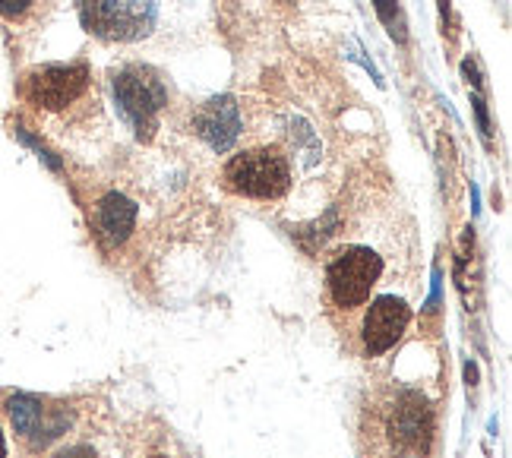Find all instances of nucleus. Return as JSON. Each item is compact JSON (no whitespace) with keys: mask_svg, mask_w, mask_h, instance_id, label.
Returning a JSON list of instances; mask_svg holds the SVG:
<instances>
[{"mask_svg":"<svg viewBox=\"0 0 512 458\" xmlns=\"http://www.w3.org/2000/svg\"><path fill=\"white\" fill-rule=\"evenodd\" d=\"M159 0H80V23L102 42H140L155 29Z\"/></svg>","mask_w":512,"mask_h":458,"instance_id":"f257e3e1","label":"nucleus"},{"mask_svg":"<svg viewBox=\"0 0 512 458\" xmlns=\"http://www.w3.org/2000/svg\"><path fill=\"white\" fill-rule=\"evenodd\" d=\"M114 102L121 108L124 121L133 127V133L140 139H152L159 114L168 105V89L162 83V76L149 67H124L121 73H114Z\"/></svg>","mask_w":512,"mask_h":458,"instance_id":"f03ea898","label":"nucleus"},{"mask_svg":"<svg viewBox=\"0 0 512 458\" xmlns=\"http://www.w3.org/2000/svg\"><path fill=\"white\" fill-rule=\"evenodd\" d=\"M225 184L250 199H279L291 187L288 158L279 149H250L234 155L225 168Z\"/></svg>","mask_w":512,"mask_h":458,"instance_id":"7ed1b4c3","label":"nucleus"},{"mask_svg":"<svg viewBox=\"0 0 512 458\" xmlns=\"http://www.w3.org/2000/svg\"><path fill=\"white\" fill-rule=\"evenodd\" d=\"M383 272L380 256L367 247H348L329 263V291L339 307H358L370 297V288L377 285Z\"/></svg>","mask_w":512,"mask_h":458,"instance_id":"20e7f679","label":"nucleus"},{"mask_svg":"<svg viewBox=\"0 0 512 458\" xmlns=\"http://www.w3.org/2000/svg\"><path fill=\"white\" fill-rule=\"evenodd\" d=\"M89 86V67L86 64H48L35 67L23 79V95L35 108L61 111L73 105Z\"/></svg>","mask_w":512,"mask_h":458,"instance_id":"39448f33","label":"nucleus"},{"mask_svg":"<svg viewBox=\"0 0 512 458\" xmlns=\"http://www.w3.org/2000/svg\"><path fill=\"white\" fill-rule=\"evenodd\" d=\"M10 421L16 433L32 449H45L51 446L57 436H64L67 427L73 424V414L64 405H48L45 398L38 395H13L10 398Z\"/></svg>","mask_w":512,"mask_h":458,"instance_id":"423d86ee","label":"nucleus"},{"mask_svg":"<svg viewBox=\"0 0 512 458\" xmlns=\"http://www.w3.org/2000/svg\"><path fill=\"white\" fill-rule=\"evenodd\" d=\"M430 433H433V417L430 408L421 395L415 392H405L396 405V414L389 421V436L402 452H427L430 446Z\"/></svg>","mask_w":512,"mask_h":458,"instance_id":"0eeeda50","label":"nucleus"},{"mask_svg":"<svg viewBox=\"0 0 512 458\" xmlns=\"http://www.w3.org/2000/svg\"><path fill=\"white\" fill-rule=\"evenodd\" d=\"M193 130L200 139L215 149L228 152L234 146V139L241 136V108L231 95L209 98V102L193 114Z\"/></svg>","mask_w":512,"mask_h":458,"instance_id":"6e6552de","label":"nucleus"},{"mask_svg":"<svg viewBox=\"0 0 512 458\" xmlns=\"http://www.w3.org/2000/svg\"><path fill=\"white\" fill-rule=\"evenodd\" d=\"M411 320V313L405 307V301L399 297H380L373 301L367 310V320H364V345L370 354H383L392 345L399 342L405 326Z\"/></svg>","mask_w":512,"mask_h":458,"instance_id":"1a4fd4ad","label":"nucleus"},{"mask_svg":"<svg viewBox=\"0 0 512 458\" xmlns=\"http://www.w3.org/2000/svg\"><path fill=\"white\" fill-rule=\"evenodd\" d=\"M136 225V203L124 193H108L98 203V234L108 247L124 244Z\"/></svg>","mask_w":512,"mask_h":458,"instance_id":"9d476101","label":"nucleus"},{"mask_svg":"<svg viewBox=\"0 0 512 458\" xmlns=\"http://www.w3.org/2000/svg\"><path fill=\"white\" fill-rule=\"evenodd\" d=\"M377 13L383 16V23L389 26L392 35H399V42L405 38V19L396 7V0H377Z\"/></svg>","mask_w":512,"mask_h":458,"instance_id":"9b49d317","label":"nucleus"},{"mask_svg":"<svg viewBox=\"0 0 512 458\" xmlns=\"http://www.w3.org/2000/svg\"><path fill=\"white\" fill-rule=\"evenodd\" d=\"M32 7V0H0V16H19Z\"/></svg>","mask_w":512,"mask_h":458,"instance_id":"f8f14e48","label":"nucleus"},{"mask_svg":"<svg viewBox=\"0 0 512 458\" xmlns=\"http://www.w3.org/2000/svg\"><path fill=\"white\" fill-rule=\"evenodd\" d=\"M54 458H95V452L89 446H73V449H64L61 455H54Z\"/></svg>","mask_w":512,"mask_h":458,"instance_id":"ddd939ff","label":"nucleus"},{"mask_svg":"<svg viewBox=\"0 0 512 458\" xmlns=\"http://www.w3.org/2000/svg\"><path fill=\"white\" fill-rule=\"evenodd\" d=\"M0 458H7V446H4V433H0Z\"/></svg>","mask_w":512,"mask_h":458,"instance_id":"4468645a","label":"nucleus"},{"mask_svg":"<svg viewBox=\"0 0 512 458\" xmlns=\"http://www.w3.org/2000/svg\"><path fill=\"white\" fill-rule=\"evenodd\" d=\"M152 458H165V455H152Z\"/></svg>","mask_w":512,"mask_h":458,"instance_id":"2eb2a0df","label":"nucleus"}]
</instances>
